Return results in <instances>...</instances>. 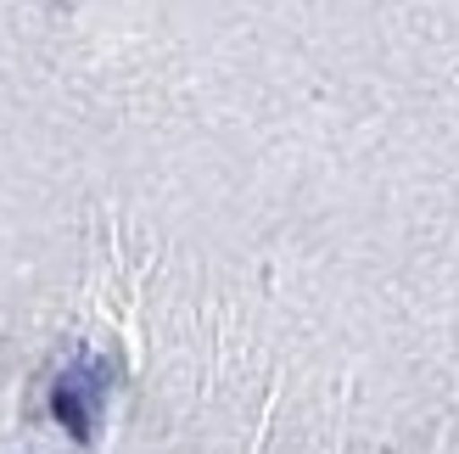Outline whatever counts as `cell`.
<instances>
[{
	"label": "cell",
	"mask_w": 459,
	"mask_h": 454,
	"mask_svg": "<svg viewBox=\"0 0 459 454\" xmlns=\"http://www.w3.org/2000/svg\"><path fill=\"white\" fill-rule=\"evenodd\" d=\"M112 388V365L107 359H79V365H67L51 388V415L62 421V432L74 443H96V410Z\"/></svg>",
	"instance_id": "1"
}]
</instances>
